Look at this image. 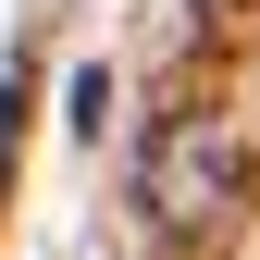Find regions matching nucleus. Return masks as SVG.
Segmentation results:
<instances>
[{
  "mask_svg": "<svg viewBox=\"0 0 260 260\" xmlns=\"http://www.w3.org/2000/svg\"><path fill=\"white\" fill-rule=\"evenodd\" d=\"M236 211H248V149L223 137L211 112L174 124V137L149 149V223H161L174 248H199V236H223Z\"/></svg>",
  "mask_w": 260,
  "mask_h": 260,
  "instance_id": "1",
  "label": "nucleus"
},
{
  "mask_svg": "<svg viewBox=\"0 0 260 260\" xmlns=\"http://www.w3.org/2000/svg\"><path fill=\"white\" fill-rule=\"evenodd\" d=\"M100 124H112V75L87 62V75H75V137H100Z\"/></svg>",
  "mask_w": 260,
  "mask_h": 260,
  "instance_id": "2",
  "label": "nucleus"
},
{
  "mask_svg": "<svg viewBox=\"0 0 260 260\" xmlns=\"http://www.w3.org/2000/svg\"><path fill=\"white\" fill-rule=\"evenodd\" d=\"M13 100H25V75H13V62H0V149H13Z\"/></svg>",
  "mask_w": 260,
  "mask_h": 260,
  "instance_id": "3",
  "label": "nucleus"
}]
</instances>
